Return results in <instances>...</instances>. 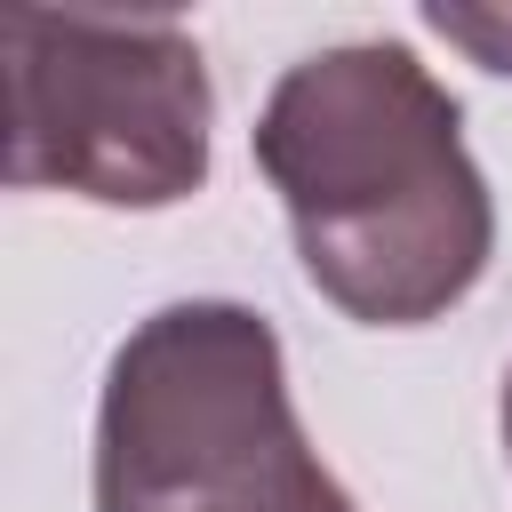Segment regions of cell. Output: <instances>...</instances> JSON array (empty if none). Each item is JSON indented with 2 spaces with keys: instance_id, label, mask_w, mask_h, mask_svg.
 I'll list each match as a JSON object with an SVG mask.
<instances>
[{
  "instance_id": "6da1fadb",
  "label": "cell",
  "mask_w": 512,
  "mask_h": 512,
  "mask_svg": "<svg viewBox=\"0 0 512 512\" xmlns=\"http://www.w3.org/2000/svg\"><path fill=\"white\" fill-rule=\"evenodd\" d=\"M312 288L368 320H440L496 248L488 184L464 152L456 96L400 40H344L280 72L256 120Z\"/></svg>"
},
{
  "instance_id": "7a4b0ae2",
  "label": "cell",
  "mask_w": 512,
  "mask_h": 512,
  "mask_svg": "<svg viewBox=\"0 0 512 512\" xmlns=\"http://www.w3.org/2000/svg\"><path fill=\"white\" fill-rule=\"evenodd\" d=\"M96 512H360L312 456L264 312L192 296L128 328L96 400Z\"/></svg>"
},
{
  "instance_id": "3957f363",
  "label": "cell",
  "mask_w": 512,
  "mask_h": 512,
  "mask_svg": "<svg viewBox=\"0 0 512 512\" xmlns=\"http://www.w3.org/2000/svg\"><path fill=\"white\" fill-rule=\"evenodd\" d=\"M8 176L104 208H168L208 176V64L176 16L0 8Z\"/></svg>"
},
{
  "instance_id": "277c9868",
  "label": "cell",
  "mask_w": 512,
  "mask_h": 512,
  "mask_svg": "<svg viewBox=\"0 0 512 512\" xmlns=\"http://www.w3.org/2000/svg\"><path fill=\"white\" fill-rule=\"evenodd\" d=\"M424 32L464 48L480 72H512V8H424Z\"/></svg>"
},
{
  "instance_id": "5b68a950",
  "label": "cell",
  "mask_w": 512,
  "mask_h": 512,
  "mask_svg": "<svg viewBox=\"0 0 512 512\" xmlns=\"http://www.w3.org/2000/svg\"><path fill=\"white\" fill-rule=\"evenodd\" d=\"M504 456H512V376H504Z\"/></svg>"
}]
</instances>
